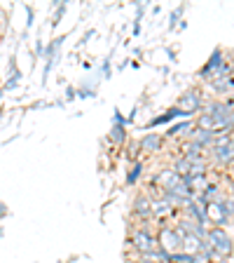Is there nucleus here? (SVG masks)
I'll list each match as a JSON object with an SVG mask.
<instances>
[{
	"label": "nucleus",
	"mask_w": 234,
	"mask_h": 263,
	"mask_svg": "<svg viewBox=\"0 0 234 263\" xmlns=\"http://www.w3.org/2000/svg\"><path fill=\"white\" fill-rule=\"evenodd\" d=\"M159 146H162V137H157V134H147L141 141V151H145V153H153Z\"/></svg>",
	"instance_id": "nucleus-12"
},
{
	"label": "nucleus",
	"mask_w": 234,
	"mask_h": 263,
	"mask_svg": "<svg viewBox=\"0 0 234 263\" xmlns=\"http://www.w3.org/2000/svg\"><path fill=\"white\" fill-rule=\"evenodd\" d=\"M187 216H190L195 223H199V226H206V209L202 207V204H197L195 200H190L187 202Z\"/></svg>",
	"instance_id": "nucleus-9"
},
{
	"label": "nucleus",
	"mask_w": 234,
	"mask_h": 263,
	"mask_svg": "<svg viewBox=\"0 0 234 263\" xmlns=\"http://www.w3.org/2000/svg\"><path fill=\"white\" fill-rule=\"evenodd\" d=\"M220 66H223V52H220V49H216V52L211 54V59H208V64L202 68V78L213 76V73H218V71H220Z\"/></svg>",
	"instance_id": "nucleus-11"
},
{
	"label": "nucleus",
	"mask_w": 234,
	"mask_h": 263,
	"mask_svg": "<svg viewBox=\"0 0 234 263\" xmlns=\"http://www.w3.org/2000/svg\"><path fill=\"white\" fill-rule=\"evenodd\" d=\"M180 233V230H178ZM180 237H183V249H185L187 256H197V254H202L204 249V240L202 237L192 235V233H180Z\"/></svg>",
	"instance_id": "nucleus-6"
},
{
	"label": "nucleus",
	"mask_w": 234,
	"mask_h": 263,
	"mask_svg": "<svg viewBox=\"0 0 234 263\" xmlns=\"http://www.w3.org/2000/svg\"><path fill=\"white\" fill-rule=\"evenodd\" d=\"M183 115H190L187 110H183V108H178V106H174V108H169L166 113H162L159 118H155V120H150V125L147 127H157V125H164V122H171V120H176V118H183Z\"/></svg>",
	"instance_id": "nucleus-8"
},
{
	"label": "nucleus",
	"mask_w": 234,
	"mask_h": 263,
	"mask_svg": "<svg viewBox=\"0 0 234 263\" xmlns=\"http://www.w3.org/2000/svg\"><path fill=\"white\" fill-rule=\"evenodd\" d=\"M134 214L141 216V219H150L153 216V200H147V197H136V202H134Z\"/></svg>",
	"instance_id": "nucleus-10"
},
{
	"label": "nucleus",
	"mask_w": 234,
	"mask_h": 263,
	"mask_svg": "<svg viewBox=\"0 0 234 263\" xmlns=\"http://www.w3.org/2000/svg\"><path fill=\"white\" fill-rule=\"evenodd\" d=\"M157 247L164 254H178V249H183V237L176 228H162L157 237Z\"/></svg>",
	"instance_id": "nucleus-2"
},
{
	"label": "nucleus",
	"mask_w": 234,
	"mask_h": 263,
	"mask_svg": "<svg viewBox=\"0 0 234 263\" xmlns=\"http://www.w3.org/2000/svg\"><path fill=\"white\" fill-rule=\"evenodd\" d=\"M227 209H229V214H234V200L232 202H227Z\"/></svg>",
	"instance_id": "nucleus-18"
},
{
	"label": "nucleus",
	"mask_w": 234,
	"mask_h": 263,
	"mask_svg": "<svg viewBox=\"0 0 234 263\" xmlns=\"http://www.w3.org/2000/svg\"><path fill=\"white\" fill-rule=\"evenodd\" d=\"M206 219H211L216 223V228H220L223 223H227L229 219V209H227V202L220 200V202H211L206 207Z\"/></svg>",
	"instance_id": "nucleus-5"
},
{
	"label": "nucleus",
	"mask_w": 234,
	"mask_h": 263,
	"mask_svg": "<svg viewBox=\"0 0 234 263\" xmlns=\"http://www.w3.org/2000/svg\"><path fill=\"white\" fill-rule=\"evenodd\" d=\"M216 141V146H213V158L218 160L220 164H229L234 162V143L229 137H218L213 139Z\"/></svg>",
	"instance_id": "nucleus-4"
},
{
	"label": "nucleus",
	"mask_w": 234,
	"mask_h": 263,
	"mask_svg": "<svg viewBox=\"0 0 234 263\" xmlns=\"http://www.w3.org/2000/svg\"><path fill=\"white\" fill-rule=\"evenodd\" d=\"M183 129H190V122H180V125L171 127V129L166 132V137H176V134H178V132H183Z\"/></svg>",
	"instance_id": "nucleus-16"
},
{
	"label": "nucleus",
	"mask_w": 234,
	"mask_h": 263,
	"mask_svg": "<svg viewBox=\"0 0 234 263\" xmlns=\"http://www.w3.org/2000/svg\"><path fill=\"white\" fill-rule=\"evenodd\" d=\"M110 139H113L115 143H122V141H124V139H126V129H124V125L115 122L113 129H110Z\"/></svg>",
	"instance_id": "nucleus-13"
},
{
	"label": "nucleus",
	"mask_w": 234,
	"mask_h": 263,
	"mask_svg": "<svg viewBox=\"0 0 234 263\" xmlns=\"http://www.w3.org/2000/svg\"><path fill=\"white\" fill-rule=\"evenodd\" d=\"M138 176H141V162H136V164H134V170L129 172V176H126V181H129V183H136V181H138Z\"/></svg>",
	"instance_id": "nucleus-15"
},
{
	"label": "nucleus",
	"mask_w": 234,
	"mask_h": 263,
	"mask_svg": "<svg viewBox=\"0 0 234 263\" xmlns=\"http://www.w3.org/2000/svg\"><path fill=\"white\" fill-rule=\"evenodd\" d=\"M206 245L213 249V254L218 256H229L232 254V240L223 228H211L206 230Z\"/></svg>",
	"instance_id": "nucleus-1"
},
{
	"label": "nucleus",
	"mask_w": 234,
	"mask_h": 263,
	"mask_svg": "<svg viewBox=\"0 0 234 263\" xmlns=\"http://www.w3.org/2000/svg\"><path fill=\"white\" fill-rule=\"evenodd\" d=\"M202 106V99H199V94L192 89V92H185L183 94V99H180V104H178V108H183V110H187V113H195L197 108Z\"/></svg>",
	"instance_id": "nucleus-7"
},
{
	"label": "nucleus",
	"mask_w": 234,
	"mask_h": 263,
	"mask_svg": "<svg viewBox=\"0 0 234 263\" xmlns=\"http://www.w3.org/2000/svg\"><path fill=\"white\" fill-rule=\"evenodd\" d=\"M232 191H234V186H232Z\"/></svg>",
	"instance_id": "nucleus-19"
},
{
	"label": "nucleus",
	"mask_w": 234,
	"mask_h": 263,
	"mask_svg": "<svg viewBox=\"0 0 234 263\" xmlns=\"http://www.w3.org/2000/svg\"><path fill=\"white\" fill-rule=\"evenodd\" d=\"M19 78H22L19 73H12V78L7 80V85H5V89H14V87H16V82H19Z\"/></svg>",
	"instance_id": "nucleus-17"
},
{
	"label": "nucleus",
	"mask_w": 234,
	"mask_h": 263,
	"mask_svg": "<svg viewBox=\"0 0 234 263\" xmlns=\"http://www.w3.org/2000/svg\"><path fill=\"white\" fill-rule=\"evenodd\" d=\"M171 209H174V207H171V204L166 202L164 197H162V200H155V202H153V214H159V216H162V214H169Z\"/></svg>",
	"instance_id": "nucleus-14"
},
{
	"label": "nucleus",
	"mask_w": 234,
	"mask_h": 263,
	"mask_svg": "<svg viewBox=\"0 0 234 263\" xmlns=\"http://www.w3.org/2000/svg\"><path fill=\"white\" fill-rule=\"evenodd\" d=\"M131 242H134V247H136V249L143 254V256H150V254L157 249V240L150 235V230H143V228L134 230V235H131Z\"/></svg>",
	"instance_id": "nucleus-3"
}]
</instances>
